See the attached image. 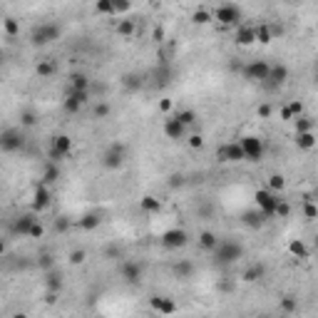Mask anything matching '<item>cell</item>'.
<instances>
[{"label": "cell", "instance_id": "25", "mask_svg": "<svg viewBox=\"0 0 318 318\" xmlns=\"http://www.w3.org/2000/svg\"><path fill=\"white\" fill-rule=\"evenodd\" d=\"M35 221V216L33 214H23V216H18V221L13 224V231L15 234H20V236H28V231H30V224Z\"/></svg>", "mask_w": 318, "mask_h": 318}, {"label": "cell", "instance_id": "29", "mask_svg": "<svg viewBox=\"0 0 318 318\" xmlns=\"http://www.w3.org/2000/svg\"><path fill=\"white\" fill-rule=\"evenodd\" d=\"M184 127H194L197 124V119H199V114L194 112V109H177V114H174Z\"/></svg>", "mask_w": 318, "mask_h": 318}, {"label": "cell", "instance_id": "8", "mask_svg": "<svg viewBox=\"0 0 318 318\" xmlns=\"http://www.w3.org/2000/svg\"><path fill=\"white\" fill-rule=\"evenodd\" d=\"M70 149H72V139L67 137V134H57V137H53V144H50V162H62V159L70 154Z\"/></svg>", "mask_w": 318, "mask_h": 318}, {"label": "cell", "instance_id": "37", "mask_svg": "<svg viewBox=\"0 0 318 318\" xmlns=\"http://www.w3.org/2000/svg\"><path fill=\"white\" fill-rule=\"evenodd\" d=\"M268 189H271L273 194H281V192L286 189V179H283L281 174H271V177H268Z\"/></svg>", "mask_w": 318, "mask_h": 318}, {"label": "cell", "instance_id": "13", "mask_svg": "<svg viewBox=\"0 0 318 318\" xmlns=\"http://www.w3.org/2000/svg\"><path fill=\"white\" fill-rule=\"evenodd\" d=\"M268 62H264V60H254V62H249L244 70H241V75L246 77V80H251V82H264L266 77H268Z\"/></svg>", "mask_w": 318, "mask_h": 318}, {"label": "cell", "instance_id": "42", "mask_svg": "<svg viewBox=\"0 0 318 318\" xmlns=\"http://www.w3.org/2000/svg\"><path fill=\"white\" fill-rule=\"evenodd\" d=\"M92 112H95V117H97V119H107V117H109V112H112V107H109L107 102H97Z\"/></svg>", "mask_w": 318, "mask_h": 318}, {"label": "cell", "instance_id": "51", "mask_svg": "<svg viewBox=\"0 0 318 318\" xmlns=\"http://www.w3.org/2000/svg\"><path fill=\"white\" fill-rule=\"evenodd\" d=\"M187 142H189V147H192V149H202V147H204L202 134H192V137H187Z\"/></svg>", "mask_w": 318, "mask_h": 318}, {"label": "cell", "instance_id": "55", "mask_svg": "<svg viewBox=\"0 0 318 318\" xmlns=\"http://www.w3.org/2000/svg\"><path fill=\"white\" fill-rule=\"evenodd\" d=\"M70 229V221L67 219H57L55 221V231H67Z\"/></svg>", "mask_w": 318, "mask_h": 318}, {"label": "cell", "instance_id": "35", "mask_svg": "<svg viewBox=\"0 0 318 318\" xmlns=\"http://www.w3.org/2000/svg\"><path fill=\"white\" fill-rule=\"evenodd\" d=\"M35 72H38L40 77H53V75H55V62H53V60H40V62L35 65Z\"/></svg>", "mask_w": 318, "mask_h": 318}, {"label": "cell", "instance_id": "27", "mask_svg": "<svg viewBox=\"0 0 318 318\" xmlns=\"http://www.w3.org/2000/svg\"><path fill=\"white\" fill-rule=\"evenodd\" d=\"M70 90H90V77L85 72H72L70 75Z\"/></svg>", "mask_w": 318, "mask_h": 318}, {"label": "cell", "instance_id": "32", "mask_svg": "<svg viewBox=\"0 0 318 318\" xmlns=\"http://www.w3.org/2000/svg\"><path fill=\"white\" fill-rule=\"evenodd\" d=\"M288 251H291V256H296V259H308V246H306L301 239H293V241L288 244Z\"/></svg>", "mask_w": 318, "mask_h": 318}, {"label": "cell", "instance_id": "2", "mask_svg": "<svg viewBox=\"0 0 318 318\" xmlns=\"http://www.w3.org/2000/svg\"><path fill=\"white\" fill-rule=\"evenodd\" d=\"M60 35H62V28H60L57 23H43V25H38V28L30 33V43H33L35 48H45V45L60 40Z\"/></svg>", "mask_w": 318, "mask_h": 318}, {"label": "cell", "instance_id": "47", "mask_svg": "<svg viewBox=\"0 0 318 318\" xmlns=\"http://www.w3.org/2000/svg\"><path fill=\"white\" fill-rule=\"evenodd\" d=\"M303 214H306V219H308V221H313V219L318 216L316 204H313V202H306V204H303Z\"/></svg>", "mask_w": 318, "mask_h": 318}, {"label": "cell", "instance_id": "6", "mask_svg": "<svg viewBox=\"0 0 318 318\" xmlns=\"http://www.w3.org/2000/svg\"><path fill=\"white\" fill-rule=\"evenodd\" d=\"M254 202H256V209H261L268 219L276 216V204H278V194H273L271 189H259L254 194Z\"/></svg>", "mask_w": 318, "mask_h": 318}, {"label": "cell", "instance_id": "14", "mask_svg": "<svg viewBox=\"0 0 318 318\" xmlns=\"http://www.w3.org/2000/svg\"><path fill=\"white\" fill-rule=\"evenodd\" d=\"M266 221H268V216H266L261 209H249V212L241 214V224L249 226V229H264Z\"/></svg>", "mask_w": 318, "mask_h": 318}, {"label": "cell", "instance_id": "45", "mask_svg": "<svg viewBox=\"0 0 318 318\" xmlns=\"http://www.w3.org/2000/svg\"><path fill=\"white\" fill-rule=\"evenodd\" d=\"M129 8H132V0H112V10H114V13H119V15H122V13H127Z\"/></svg>", "mask_w": 318, "mask_h": 318}, {"label": "cell", "instance_id": "11", "mask_svg": "<svg viewBox=\"0 0 318 318\" xmlns=\"http://www.w3.org/2000/svg\"><path fill=\"white\" fill-rule=\"evenodd\" d=\"M216 157H219V162H244L246 154L241 149L239 142H229V144H221L216 149Z\"/></svg>", "mask_w": 318, "mask_h": 318}, {"label": "cell", "instance_id": "15", "mask_svg": "<svg viewBox=\"0 0 318 318\" xmlns=\"http://www.w3.org/2000/svg\"><path fill=\"white\" fill-rule=\"evenodd\" d=\"M50 202H53V199H50L48 184L40 182V184L35 187V194H33V209H35V212H45V209L50 207Z\"/></svg>", "mask_w": 318, "mask_h": 318}, {"label": "cell", "instance_id": "18", "mask_svg": "<svg viewBox=\"0 0 318 318\" xmlns=\"http://www.w3.org/2000/svg\"><path fill=\"white\" fill-rule=\"evenodd\" d=\"M164 134L169 137V139H174V142H179V139H184V134H187V127L177 119V117H169V119H164Z\"/></svg>", "mask_w": 318, "mask_h": 318}, {"label": "cell", "instance_id": "56", "mask_svg": "<svg viewBox=\"0 0 318 318\" xmlns=\"http://www.w3.org/2000/svg\"><path fill=\"white\" fill-rule=\"evenodd\" d=\"M159 109H162V112H169V109H172V100H167V97L159 100Z\"/></svg>", "mask_w": 318, "mask_h": 318}, {"label": "cell", "instance_id": "48", "mask_svg": "<svg viewBox=\"0 0 318 318\" xmlns=\"http://www.w3.org/2000/svg\"><path fill=\"white\" fill-rule=\"evenodd\" d=\"M38 264H40V268H43V271H48V268H53V264H55V261H53V254H48V251H45V254H40V259H38Z\"/></svg>", "mask_w": 318, "mask_h": 318}, {"label": "cell", "instance_id": "16", "mask_svg": "<svg viewBox=\"0 0 318 318\" xmlns=\"http://www.w3.org/2000/svg\"><path fill=\"white\" fill-rule=\"evenodd\" d=\"M288 80V67L286 65H271L268 67V77L264 82H268V87H278Z\"/></svg>", "mask_w": 318, "mask_h": 318}, {"label": "cell", "instance_id": "57", "mask_svg": "<svg viewBox=\"0 0 318 318\" xmlns=\"http://www.w3.org/2000/svg\"><path fill=\"white\" fill-rule=\"evenodd\" d=\"M281 119H283V122H291V119H293V114H291L288 107H281Z\"/></svg>", "mask_w": 318, "mask_h": 318}, {"label": "cell", "instance_id": "7", "mask_svg": "<svg viewBox=\"0 0 318 318\" xmlns=\"http://www.w3.org/2000/svg\"><path fill=\"white\" fill-rule=\"evenodd\" d=\"M142 273H144V266L139 261H132V259H124L119 264V278H124L129 286H137L142 281Z\"/></svg>", "mask_w": 318, "mask_h": 318}, {"label": "cell", "instance_id": "31", "mask_svg": "<svg viewBox=\"0 0 318 318\" xmlns=\"http://www.w3.org/2000/svg\"><path fill=\"white\" fill-rule=\"evenodd\" d=\"M291 122L296 124V134H298V132H311V129H313V117H308V114H298V117H293Z\"/></svg>", "mask_w": 318, "mask_h": 318}, {"label": "cell", "instance_id": "9", "mask_svg": "<svg viewBox=\"0 0 318 318\" xmlns=\"http://www.w3.org/2000/svg\"><path fill=\"white\" fill-rule=\"evenodd\" d=\"M159 241H162L164 249H184V246L189 244V234H187L184 229L177 226V229H167Z\"/></svg>", "mask_w": 318, "mask_h": 318}, {"label": "cell", "instance_id": "59", "mask_svg": "<svg viewBox=\"0 0 318 318\" xmlns=\"http://www.w3.org/2000/svg\"><path fill=\"white\" fill-rule=\"evenodd\" d=\"M219 291H224V293H229V291H231V283H221V286H219Z\"/></svg>", "mask_w": 318, "mask_h": 318}, {"label": "cell", "instance_id": "41", "mask_svg": "<svg viewBox=\"0 0 318 318\" xmlns=\"http://www.w3.org/2000/svg\"><path fill=\"white\" fill-rule=\"evenodd\" d=\"M95 10L100 13V15H112L114 10H112V0H95Z\"/></svg>", "mask_w": 318, "mask_h": 318}, {"label": "cell", "instance_id": "1", "mask_svg": "<svg viewBox=\"0 0 318 318\" xmlns=\"http://www.w3.org/2000/svg\"><path fill=\"white\" fill-rule=\"evenodd\" d=\"M239 259H244V246L236 241H219L214 249V261L219 266H231Z\"/></svg>", "mask_w": 318, "mask_h": 318}, {"label": "cell", "instance_id": "19", "mask_svg": "<svg viewBox=\"0 0 318 318\" xmlns=\"http://www.w3.org/2000/svg\"><path fill=\"white\" fill-rule=\"evenodd\" d=\"M149 306L154 308V311H159L162 316H172V313H177V303L172 301V298H162V296H152L149 298Z\"/></svg>", "mask_w": 318, "mask_h": 318}, {"label": "cell", "instance_id": "58", "mask_svg": "<svg viewBox=\"0 0 318 318\" xmlns=\"http://www.w3.org/2000/svg\"><path fill=\"white\" fill-rule=\"evenodd\" d=\"M55 301H57V293H55V291H48V296H45V303H50V306H53Z\"/></svg>", "mask_w": 318, "mask_h": 318}, {"label": "cell", "instance_id": "50", "mask_svg": "<svg viewBox=\"0 0 318 318\" xmlns=\"http://www.w3.org/2000/svg\"><path fill=\"white\" fill-rule=\"evenodd\" d=\"M276 214H278L281 219H286V216L291 214V207H288V204H286L283 199H278V204H276Z\"/></svg>", "mask_w": 318, "mask_h": 318}, {"label": "cell", "instance_id": "23", "mask_svg": "<svg viewBox=\"0 0 318 318\" xmlns=\"http://www.w3.org/2000/svg\"><path fill=\"white\" fill-rule=\"evenodd\" d=\"M236 43H239L241 48H249V45H254V43H256V38H254V28H249V25H241V28L236 30Z\"/></svg>", "mask_w": 318, "mask_h": 318}, {"label": "cell", "instance_id": "39", "mask_svg": "<svg viewBox=\"0 0 318 318\" xmlns=\"http://www.w3.org/2000/svg\"><path fill=\"white\" fill-rule=\"evenodd\" d=\"M38 124V114L33 109H23L20 112V127H35Z\"/></svg>", "mask_w": 318, "mask_h": 318}, {"label": "cell", "instance_id": "24", "mask_svg": "<svg viewBox=\"0 0 318 318\" xmlns=\"http://www.w3.org/2000/svg\"><path fill=\"white\" fill-rule=\"evenodd\" d=\"M100 224H102V216L97 212H90L80 219V229H85V231H95V229H100Z\"/></svg>", "mask_w": 318, "mask_h": 318}, {"label": "cell", "instance_id": "28", "mask_svg": "<svg viewBox=\"0 0 318 318\" xmlns=\"http://www.w3.org/2000/svg\"><path fill=\"white\" fill-rule=\"evenodd\" d=\"M45 286H48V291H55V293H60V291H62V276H60L57 271L48 268V278H45Z\"/></svg>", "mask_w": 318, "mask_h": 318}, {"label": "cell", "instance_id": "21", "mask_svg": "<svg viewBox=\"0 0 318 318\" xmlns=\"http://www.w3.org/2000/svg\"><path fill=\"white\" fill-rule=\"evenodd\" d=\"M139 209L144 214H159V212H162V202H159L157 197H152V194H147V197L139 199Z\"/></svg>", "mask_w": 318, "mask_h": 318}, {"label": "cell", "instance_id": "40", "mask_svg": "<svg viewBox=\"0 0 318 318\" xmlns=\"http://www.w3.org/2000/svg\"><path fill=\"white\" fill-rule=\"evenodd\" d=\"M192 20H194L197 25H209V23H212L214 18H212V13H209V10H194Z\"/></svg>", "mask_w": 318, "mask_h": 318}, {"label": "cell", "instance_id": "4", "mask_svg": "<svg viewBox=\"0 0 318 318\" xmlns=\"http://www.w3.org/2000/svg\"><path fill=\"white\" fill-rule=\"evenodd\" d=\"M25 147V134L18 127H5L0 132V152H20Z\"/></svg>", "mask_w": 318, "mask_h": 318}, {"label": "cell", "instance_id": "36", "mask_svg": "<svg viewBox=\"0 0 318 318\" xmlns=\"http://www.w3.org/2000/svg\"><path fill=\"white\" fill-rule=\"evenodd\" d=\"M3 28H5V35L8 38H18L20 35V23L15 18H5L3 20Z\"/></svg>", "mask_w": 318, "mask_h": 318}, {"label": "cell", "instance_id": "43", "mask_svg": "<svg viewBox=\"0 0 318 318\" xmlns=\"http://www.w3.org/2000/svg\"><path fill=\"white\" fill-rule=\"evenodd\" d=\"M281 311H283V313H296V311H298V301H296L293 296H286V298L281 301Z\"/></svg>", "mask_w": 318, "mask_h": 318}, {"label": "cell", "instance_id": "17", "mask_svg": "<svg viewBox=\"0 0 318 318\" xmlns=\"http://www.w3.org/2000/svg\"><path fill=\"white\" fill-rule=\"evenodd\" d=\"M144 80H147V75H142V72H127V75L119 77V82H122V87H124L127 92L142 90V87H144Z\"/></svg>", "mask_w": 318, "mask_h": 318}, {"label": "cell", "instance_id": "22", "mask_svg": "<svg viewBox=\"0 0 318 318\" xmlns=\"http://www.w3.org/2000/svg\"><path fill=\"white\" fill-rule=\"evenodd\" d=\"M296 147L303 149V152H311V149L316 147V134H313V129H311V132H298V134H296Z\"/></svg>", "mask_w": 318, "mask_h": 318}, {"label": "cell", "instance_id": "12", "mask_svg": "<svg viewBox=\"0 0 318 318\" xmlns=\"http://www.w3.org/2000/svg\"><path fill=\"white\" fill-rule=\"evenodd\" d=\"M212 18H214L216 23H221V25H239L241 10H239L236 5H219V8L214 10Z\"/></svg>", "mask_w": 318, "mask_h": 318}, {"label": "cell", "instance_id": "3", "mask_svg": "<svg viewBox=\"0 0 318 318\" xmlns=\"http://www.w3.org/2000/svg\"><path fill=\"white\" fill-rule=\"evenodd\" d=\"M124 159H127V147L122 142H112L105 152H102V167L105 169H119L124 164Z\"/></svg>", "mask_w": 318, "mask_h": 318}, {"label": "cell", "instance_id": "26", "mask_svg": "<svg viewBox=\"0 0 318 318\" xmlns=\"http://www.w3.org/2000/svg\"><path fill=\"white\" fill-rule=\"evenodd\" d=\"M216 244H219V236H216L214 231H202V234H199V246H202L204 251H214Z\"/></svg>", "mask_w": 318, "mask_h": 318}, {"label": "cell", "instance_id": "49", "mask_svg": "<svg viewBox=\"0 0 318 318\" xmlns=\"http://www.w3.org/2000/svg\"><path fill=\"white\" fill-rule=\"evenodd\" d=\"M286 107L291 109V114H293V117H298V114H303V102H298V100H291V102H288Z\"/></svg>", "mask_w": 318, "mask_h": 318}, {"label": "cell", "instance_id": "61", "mask_svg": "<svg viewBox=\"0 0 318 318\" xmlns=\"http://www.w3.org/2000/svg\"><path fill=\"white\" fill-rule=\"evenodd\" d=\"M3 65H5V53L0 50V67H3Z\"/></svg>", "mask_w": 318, "mask_h": 318}, {"label": "cell", "instance_id": "5", "mask_svg": "<svg viewBox=\"0 0 318 318\" xmlns=\"http://www.w3.org/2000/svg\"><path fill=\"white\" fill-rule=\"evenodd\" d=\"M239 144H241V149H244V154H246L249 162H261V157H264V139H261V137L246 134V137H241Z\"/></svg>", "mask_w": 318, "mask_h": 318}, {"label": "cell", "instance_id": "44", "mask_svg": "<svg viewBox=\"0 0 318 318\" xmlns=\"http://www.w3.org/2000/svg\"><path fill=\"white\" fill-rule=\"evenodd\" d=\"M67 259H70V264H72V266H80V264L87 259V254H85V249H75V251H70V256H67Z\"/></svg>", "mask_w": 318, "mask_h": 318}, {"label": "cell", "instance_id": "30", "mask_svg": "<svg viewBox=\"0 0 318 318\" xmlns=\"http://www.w3.org/2000/svg\"><path fill=\"white\" fill-rule=\"evenodd\" d=\"M254 38H256V43H261V45H268V43L273 40L268 25H256V28H254Z\"/></svg>", "mask_w": 318, "mask_h": 318}, {"label": "cell", "instance_id": "54", "mask_svg": "<svg viewBox=\"0 0 318 318\" xmlns=\"http://www.w3.org/2000/svg\"><path fill=\"white\" fill-rule=\"evenodd\" d=\"M152 40L159 45V43L164 40V30H162V28H154V30H152Z\"/></svg>", "mask_w": 318, "mask_h": 318}, {"label": "cell", "instance_id": "53", "mask_svg": "<svg viewBox=\"0 0 318 318\" xmlns=\"http://www.w3.org/2000/svg\"><path fill=\"white\" fill-rule=\"evenodd\" d=\"M256 114H259L261 119H268V117H271V105H259Z\"/></svg>", "mask_w": 318, "mask_h": 318}, {"label": "cell", "instance_id": "10", "mask_svg": "<svg viewBox=\"0 0 318 318\" xmlns=\"http://www.w3.org/2000/svg\"><path fill=\"white\" fill-rule=\"evenodd\" d=\"M87 100H90V90H70L62 107H65L67 114H77V112L87 105Z\"/></svg>", "mask_w": 318, "mask_h": 318}, {"label": "cell", "instance_id": "46", "mask_svg": "<svg viewBox=\"0 0 318 318\" xmlns=\"http://www.w3.org/2000/svg\"><path fill=\"white\" fill-rule=\"evenodd\" d=\"M43 234H45V226H43V224L35 219V221L30 224V231H28V236H30V239H40Z\"/></svg>", "mask_w": 318, "mask_h": 318}, {"label": "cell", "instance_id": "38", "mask_svg": "<svg viewBox=\"0 0 318 318\" xmlns=\"http://www.w3.org/2000/svg\"><path fill=\"white\" fill-rule=\"evenodd\" d=\"M134 30H137V25H134L132 20H119V23H117V35H122V38L134 35Z\"/></svg>", "mask_w": 318, "mask_h": 318}, {"label": "cell", "instance_id": "60", "mask_svg": "<svg viewBox=\"0 0 318 318\" xmlns=\"http://www.w3.org/2000/svg\"><path fill=\"white\" fill-rule=\"evenodd\" d=\"M3 254H5V241L0 239V256H3Z\"/></svg>", "mask_w": 318, "mask_h": 318}, {"label": "cell", "instance_id": "34", "mask_svg": "<svg viewBox=\"0 0 318 318\" xmlns=\"http://www.w3.org/2000/svg\"><path fill=\"white\" fill-rule=\"evenodd\" d=\"M57 179H60V169H57V164H55V162L45 164V172H43V184H53V182H57Z\"/></svg>", "mask_w": 318, "mask_h": 318}, {"label": "cell", "instance_id": "33", "mask_svg": "<svg viewBox=\"0 0 318 318\" xmlns=\"http://www.w3.org/2000/svg\"><path fill=\"white\" fill-rule=\"evenodd\" d=\"M192 273H194V264L192 261H179V264H174V276H179V278H192Z\"/></svg>", "mask_w": 318, "mask_h": 318}, {"label": "cell", "instance_id": "52", "mask_svg": "<svg viewBox=\"0 0 318 318\" xmlns=\"http://www.w3.org/2000/svg\"><path fill=\"white\" fill-rule=\"evenodd\" d=\"M169 187H172V189L184 187V174H172V177H169Z\"/></svg>", "mask_w": 318, "mask_h": 318}, {"label": "cell", "instance_id": "20", "mask_svg": "<svg viewBox=\"0 0 318 318\" xmlns=\"http://www.w3.org/2000/svg\"><path fill=\"white\" fill-rule=\"evenodd\" d=\"M264 273H266V266H264V264H251V266L241 273V281H244V283H256V281L264 278Z\"/></svg>", "mask_w": 318, "mask_h": 318}]
</instances>
